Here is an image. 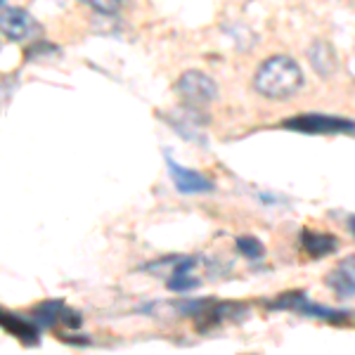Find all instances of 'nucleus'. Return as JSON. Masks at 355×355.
<instances>
[{
	"label": "nucleus",
	"instance_id": "f257e3e1",
	"mask_svg": "<svg viewBox=\"0 0 355 355\" xmlns=\"http://www.w3.org/2000/svg\"><path fill=\"white\" fill-rule=\"evenodd\" d=\"M303 85V71L291 57L275 55L268 57L254 76V88L268 100H287L299 93Z\"/></svg>",
	"mask_w": 355,
	"mask_h": 355
},
{
	"label": "nucleus",
	"instance_id": "f03ea898",
	"mask_svg": "<svg viewBox=\"0 0 355 355\" xmlns=\"http://www.w3.org/2000/svg\"><path fill=\"white\" fill-rule=\"evenodd\" d=\"M175 93L180 95V100L187 105V110H202L209 107L218 95V85L211 76H206L202 71H185L175 83Z\"/></svg>",
	"mask_w": 355,
	"mask_h": 355
},
{
	"label": "nucleus",
	"instance_id": "7ed1b4c3",
	"mask_svg": "<svg viewBox=\"0 0 355 355\" xmlns=\"http://www.w3.org/2000/svg\"><path fill=\"white\" fill-rule=\"evenodd\" d=\"M287 130H299V133L311 135H339V133H355V121L339 116H327V114H303L284 121Z\"/></svg>",
	"mask_w": 355,
	"mask_h": 355
},
{
	"label": "nucleus",
	"instance_id": "20e7f679",
	"mask_svg": "<svg viewBox=\"0 0 355 355\" xmlns=\"http://www.w3.org/2000/svg\"><path fill=\"white\" fill-rule=\"evenodd\" d=\"M0 31L8 38H12V41H28V38L41 33V24L26 10L8 8L0 10Z\"/></svg>",
	"mask_w": 355,
	"mask_h": 355
},
{
	"label": "nucleus",
	"instance_id": "39448f33",
	"mask_svg": "<svg viewBox=\"0 0 355 355\" xmlns=\"http://www.w3.org/2000/svg\"><path fill=\"white\" fill-rule=\"evenodd\" d=\"M166 164H168L171 180H173L178 192H182V194H202V192L214 190V182H211L206 175L197 173V171H190V168H182V166L175 164L171 157L166 159Z\"/></svg>",
	"mask_w": 355,
	"mask_h": 355
},
{
	"label": "nucleus",
	"instance_id": "423d86ee",
	"mask_svg": "<svg viewBox=\"0 0 355 355\" xmlns=\"http://www.w3.org/2000/svg\"><path fill=\"white\" fill-rule=\"evenodd\" d=\"M327 284L341 299L355 296V256H346L343 261L336 263L334 270L327 275Z\"/></svg>",
	"mask_w": 355,
	"mask_h": 355
},
{
	"label": "nucleus",
	"instance_id": "0eeeda50",
	"mask_svg": "<svg viewBox=\"0 0 355 355\" xmlns=\"http://www.w3.org/2000/svg\"><path fill=\"white\" fill-rule=\"evenodd\" d=\"M303 251H306L311 259H322V256H329L336 251V239L329 237V234H320V232H303Z\"/></svg>",
	"mask_w": 355,
	"mask_h": 355
},
{
	"label": "nucleus",
	"instance_id": "6e6552de",
	"mask_svg": "<svg viewBox=\"0 0 355 355\" xmlns=\"http://www.w3.org/2000/svg\"><path fill=\"white\" fill-rule=\"evenodd\" d=\"M0 324H3V327L8 329L10 334L19 336V339L24 341V343H36L38 341L36 327H33V324H28L24 318H19V315L0 311Z\"/></svg>",
	"mask_w": 355,
	"mask_h": 355
},
{
	"label": "nucleus",
	"instance_id": "1a4fd4ad",
	"mask_svg": "<svg viewBox=\"0 0 355 355\" xmlns=\"http://www.w3.org/2000/svg\"><path fill=\"white\" fill-rule=\"evenodd\" d=\"M311 62H313L315 71H320V73H324V76H327L331 69H334V55H331L329 45H324V43L313 45V50H311Z\"/></svg>",
	"mask_w": 355,
	"mask_h": 355
},
{
	"label": "nucleus",
	"instance_id": "9d476101",
	"mask_svg": "<svg viewBox=\"0 0 355 355\" xmlns=\"http://www.w3.org/2000/svg\"><path fill=\"white\" fill-rule=\"evenodd\" d=\"M237 249L251 261H256L263 256V244L256 237H237Z\"/></svg>",
	"mask_w": 355,
	"mask_h": 355
},
{
	"label": "nucleus",
	"instance_id": "9b49d317",
	"mask_svg": "<svg viewBox=\"0 0 355 355\" xmlns=\"http://www.w3.org/2000/svg\"><path fill=\"white\" fill-rule=\"evenodd\" d=\"M88 8H93L100 15H116L121 8V0H81Z\"/></svg>",
	"mask_w": 355,
	"mask_h": 355
},
{
	"label": "nucleus",
	"instance_id": "f8f14e48",
	"mask_svg": "<svg viewBox=\"0 0 355 355\" xmlns=\"http://www.w3.org/2000/svg\"><path fill=\"white\" fill-rule=\"evenodd\" d=\"M348 225H351V230H353V234H355V216L351 218V223H348Z\"/></svg>",
	"mask_w": 355,
	"mask_h": 355
},
{
	"label": "nucleus",
	"instance_id": "ddd939ff",
	"mask_svg": "<svg viewBox=\"0 0 355 355\" xmlns=\"http://www.w3.org/2000/svg\"><path fill=\"white\" fill-rule=\"evenodd\" d=\"M0 3H3V0H0Z\"/></svg>",
	"mask_w": 355,
	"mask_h": 355
}]
</instances>
